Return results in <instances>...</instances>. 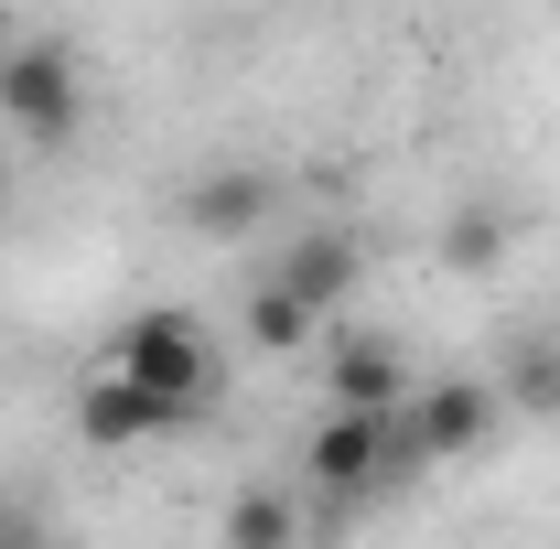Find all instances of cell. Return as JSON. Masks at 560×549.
<instances>
[{"label": "cell", "instance_id": "6da1fadb", "mask_svg": "<svg viewBox=\"0 0 560 549\" xmlns=\"http://www.w3.org/2000/svg\"><path fill=\"white\" fill-rule=\"evenodd\" d=\"M108 366L140 377L151 399H173L184 420H206L215 399H226V344H215L195 313H173V302H162V313H130L119 344H108Z\"/></svg>", "mask_w": 560, "mask_h": 549}, {"label": "cell", "instance_id": "7a4b0ae2", "mask_svg": "<svg viewBox=\"0 0 560 549\" xmlns=\"http://www.w3.org/2000/svg\"><path fill=\"white\" fill-rule=\"evenodd\" d=\"M399 475H420L410 420H399V410H355V399H335L324 431L302 442V484H313L324 506H355V495H377V484H399Z\"/></svg>", "mask_w": 560, "mask_h": 549}, {"label": "cell", "instance_id": "3957f363", "mask_svg": "<svg viewBox=\"0 0 560 549\" xmlns=\"http://www.w3.org/2000/svg\"><path fill=\"white\" fill-rule=\"evenodd\" d=\"M0 119L33 140V151L75 140V119H86V75H75L66 44H0Z\"/></svg>", "mask_w": 560, "mask_h": 549}, {"label": "cell", "instance_id": "277c9868", "mask_svg": "<svg viewBox=\"0 0 560 549\" xmlns=\"http://www.w3.org/2000/svg\"><path fill=\"white\" fill-rule=\"evenodd\" d=\"M399 420H410L420 464H475L495 442V420H506V388H495V377H442V388H410Z\"/></svg>", "mask_w": 560, "mask_h": 549}, {"label": "cell", "instance_id": "5b68a950", "mask_svg": "<svg viewBox=\"0 0 560 549\" xmlns=\"http://www.w3.org/2000/svg\"><path fill=\"white\" fill-rule=\"evenodd\" d=\"M259 280H280L291 302H313V313H346V291H366V237L335 226V215H313V226H291L280 237V259Z\"/></svg>", "mask_w": 560, "mask_h": 549}, {"label": "cell", "instance_id": "8992f818", "mask_svg": "<svg viewBox=\"0 0 560 549\" xmlns=\"http://www.w3.org/2000/svg\"><path fill=\"white\" fill-rule=\"evenodd\" d=\"M173 215H184V237H215V248H226V237H259V226L280 215V173L270 162H215V173L184 184Z\"/></svg>", "mask_w": 560, "mask_h": 549}, {"label": "cell", "instance_id": "52a82bcc", "mask_svg": "<svg viewBox=\"0 0 560 549\" xmlns=\"http://www.w3.org/2000/svg\"><path fill=\"white\" fill-rule=\"evenodd\" d=\"M75 431H86L97 453H130V442H173V431H195V420L173 410V399H151L140 377H119V366H97V377L75 388Z\"/></svg>", "mask_w": 560, "mask_h": 549}, {"label": "cell", "instance_id": "ba28073f", "mask_svg": "<svg viewBox=\"0 0 560 549\" xmlns=\"http://www.w3.org/2000/svg\"><path fill=\"white\" fill-rule=\"evenodd\" d=\"M324 388L355 399V410H399V399H410V355L388 335H335L324 344Z\"/></svg>", "mask_w": 560, "mask_h": 549}, {"label": "cell", "instance_id": "9c48e42d", "mask_svg": "<svg viewBox=\"0 0 560 549\" xmlns=\"http://www.w3.org/2000/svg\"><path fill=\"white\" fill-rule=\"evenodd\" d=\"M506 410H539V420H560V335H517L506 344Z\"/></svg>", "mask_w": 560, "mask_h": 549}, {"label": "cell", "instance_id": "30bf717a", "mask_svg": "<svg viewBox=\"0 0 560 549\" xmlns=\"http://www.w3.org/2000/svg\"><path fill=\"white\" fill-rule=\"evenodd\" d=\"M313 335H324V313H313V302H291L280 280L248 291V344H259V355H302Z\"/></svg>", "mask_w": 560, "mask_h": 549}, {"label": "cell", "instance_id": "8fae6325", "mask_svg": "<svg viewBox=\"0 0 560 549\" xmlns=\"http://www.w3.org/2000/svg\"><path fill=\"white\" fill-rule=\"evenodd\" d=\"M302 539V506L280 495V484H248L237 506H226V549H291Z\"/></svg>", "mask_w": 560, "mask_h": 549}, {"label": "cell", "instance_id": "7c38bea8", "mask_svg": "<svg viewBox=\"0 0 560 549\" xmlns=\"http://www.w3.org/2000/svg\"><path fill=\"white\" fill-rule=\"evenodd\" d=\"M442 259H453V270H495V259H506V215H495V206H464L453 226H442Z\"/></svg>", "mask_w": 560, "mask_h": 549}]
</instances>
